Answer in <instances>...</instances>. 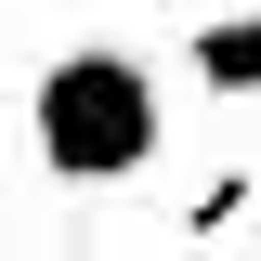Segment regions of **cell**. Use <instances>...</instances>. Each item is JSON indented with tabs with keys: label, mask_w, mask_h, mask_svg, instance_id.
<instances>
[{
	"label": "cell",
	"mask_w": 261,
	"mask_h": 261,
	"mask_svg": "<svg viewBox=\"0 0 261 261\" xmlns=\"http://www.w3.org/2000/svg\"><path fill=\"white\" fill-rule=\"evenodd\" d=\"M27 157H39V183H65V196L144 183V170L170 157V92H157V65L118 53V39H65V53L27 79Z\"/></svg>",
	"instance_id": "6da1fadb"
},
{
	"label": "cell",
	"mask_w": 261,
	"mask_h": 261,
	"mask_svg": "<svg viewBox=\"0 0 261 261\" xmlns=\"http://www.w3.org/2000/svg\"><path fill=\"white\" fill-rule=\"evenodd\" d=\"M196 79H209L222 105H261V0H235V13L196 27Z\"/></svg>",
	"instance_id": "7a4b0ae2"
}]
</instances>
